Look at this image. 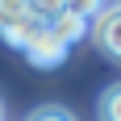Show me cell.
<instances>
[{"instance_id":"cell-1","label":"cell","mask_w":121,"mask_h":121,"mask_svg":"<svg viewBox=\"0 0 121 121\" xmlns=\"http://www.w3.org/2000/svg\"><path fill=\"white\" fill-rule=\"evenodd\" d=\"M38 25H46V21H38L34 13H29V4H25V0H0V38H4L9 46L21 50Z\"/></svg>"},{"instance_id":"cell-2","label":"cell","mask_w":121,"mask_h":121,"mask_svg":"<svg viewBox=\"0 0 121 121\" xmlns=\"http://www.w3.org/2000/svg\"><path fill=\"white\" fill-rule=\"evenodd\" d=\"M88 38L96 42L109 59L121 63V9L113 4V9H100L92 21H88Z\"/></svg>"},{"instance_id":"cell-3","label":"cell","mask_w":121,"mask_h":121,"mask_svg":"<svg viewBox=\"0 0 121 121\" xmlns=\"http://www.w3.org/2000/svg\"><path fill=\"white\" fill-rule=\"evenodd\" d=\"M21 50H25V59L34 63V67H59V63L67 59V50H71V46H63L59 38L50 34V25H38Z\"/></svg>"},{"instance_id":"cell-4","label":"cell","mask_w":121,"mask_h":121,"mask_svg":"<svg viewBox=\"0 0 121 121\" xmlns=\"http://www.w3.org/2000/svg\"><path fill=\"white\" fill-rule=\"evenodd\" d=\"M50 34L59 38L63 46H75V42H79V38H88V21L84 17H71V13H59V17H50Z\"/></svg>"},{"instance_id":"cell-5","label":"cell","mask_w":121,"mask_h":121,"mask_svg":"<svg viewBox=\"0 0 121 121\" xmlns=\"http://www.w3.org/2000/svg\"><path fill=\"white\" fill-rule=\"evenodd\" d=\"M100 121H121V79L100 92Z\"/></svg>"},{"instance_id":"cell-6","label":"cell","mask_w":121,"mask_h":121,"mask_svg":"<svg viewBox=\"0 0 121 121\" xmlns=\"http://www.w3.org/2000/svg\"><path fill=\"white\" fill-rule=\"evenodd\" d=\"M100 9H104V0H63V13H71V17H84V21H92Z\"/></svg>"},{"instance_id":"cell-7","label":"cell","mask_w":121,"mask_h":121,"mask_svg":"<svg viewBox=\"0 0 121 121\" xmlns=\"http://www.w3.org/2000/svg\"><path fill=\"white\" fill-rule=\"evenodd\" d=\"M25 121H75V113H67L63 104H42V109H34Z\"/></svg>"},{"instance_id":"cell-8","label":"cell","mask_w":121,"mask_h":121,"mask_svg":"<svg viewBox=\"0 0 121 121\" xmlns=\"http://www.w3.org/2000/svg\"><path fill=\"white\" fill-rule=\"evenodd\" d=\"M25 4H29V13H34L38 21H50V17L63 13V0H25Z\"/></svg>"},{"instance_id":"cell-9","label":"cell","mask_w":121,"mask_h":121,"mask_svg":"<svg viewBox=\"0 0 121 121\" xmlns=\"http://www.w3.org/2000/svg\"><path fill=\"white\" fill-rule=\"evenodd\" d=\"M0 121H4V109H0Z\"/></svg>"},{"instance_id":"cell-10","label":"cell","mask_w":121,"mask_h":121,"mask_svg":"<svg viewBox=\"0 0 121 121\" xmlns=\"http://www.w3.org/2000/svg\"><path fill=\"white\" fill-rule=\"evenodd\" d=\"M117 9H121V4H117Z\"/></svg>"}]
</instances>
